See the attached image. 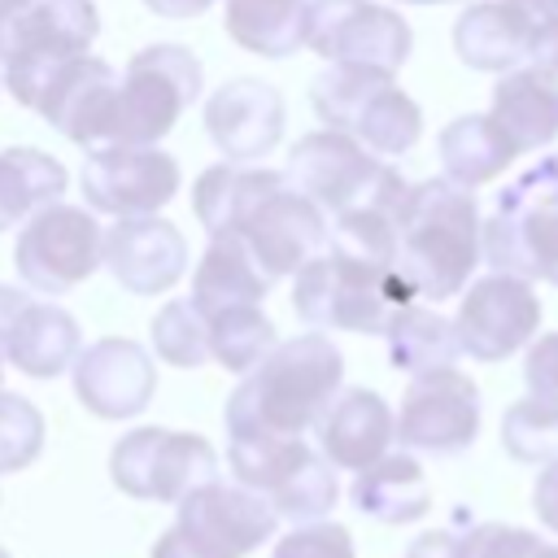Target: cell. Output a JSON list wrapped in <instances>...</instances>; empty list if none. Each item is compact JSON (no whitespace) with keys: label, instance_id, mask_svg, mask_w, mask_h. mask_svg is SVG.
I'll return each mask as SVG.
<instances>
[{"label":"cell","instance_id":"obj_27","mask_svg":"<svg viewBox=\"0 0 558 558\" xmlns=\"http://www.w3.org/2000/svg\"><path fill=\"white\" fill-rule=\"evenodd\" d=\"M270 288V275L253 262V253L244 248V240L235 235H209V248L196 262L192 275V305L201 314H214L222 305H262Z\"/></svg>","mask_w":558,"mask_h":558},{"label":"cell","instance_id":"obj_10","mask_svg":"<svg viewBox=\"0 0 558 558\" xmlns=\"http://www.w3.org/2000/svg\"><path fill=\"white\" fill-rule=\"evenodd\" d=\"M174 506L179 519L157 536L153 558H244L279 527L270 501L244 484L209 480L183 493Z\"/></svg>","mask_w":558,"mask_h":558},{"label":"cell","instance_id":"obj_32","mask_svg":"<svg viewBox=\"0 0 558 558\" xmlns=\"http://www.w3.org/2000/svg\"><path fill=\"white\" fill-rule=\"evenodd\" d=\"M209 331V357L235 375L253 371L279 340L275 323L262 314V305H222L214 314H201Z\"/></svg>","mask_w":558,"mask_h":558},{"label":"cell","instance_id":"obj_37","mask_svg":"<svg viewBox=\"0 0 558 558\" xmlns=\"http://www.w3.org/2000/svg\"><path fill=\"white\" fill-rule=\"evenodd\" d=\"M270 558H353V536L344 523H327V519L296 523L288 536L275 541Z\"/></svg>","mask_w":558,"mask_h":558},{"label":"cell","instance_id":"obj_19","mask_svg":"<svg viewBox=\"0 0 558 558\" xmlns=\"http://www.w3.org/2000/svg\"><path fill=\"white\" fill-rule=\"evenodd\" d=\"M74 392L96 418H135L157 392V366L144 344L126 336L92 340L70 362Z\"/></svg>","mask_w":558,"mask_h":558},{"label":"cell","instance_id":"obj_21","mask_svg":"<svg viewBox=\"0 0 558 558\" xmlns=\"http://www.w3.org/2000/svg\"><path fill=\"white\" fill-rule=\"evenodd\" d=\"M205 131L227 161H257L283 135V96L262 78H231L205 100Z\"/></svg>","mask_w":558,"mask_h":558},{"label":"cell","instance_id":"obj_41","mask_svg":"<svg viewBox=\"0 0 558 558\" xmlns=\"http://www.w3.org/2000/svg\"><path fill=\"white\" fill-rule=\"evenodd\" d=\"M536 65H545V70H554L558 74V17H549V22H541L536 26V35H532V52H527Z\"/></svg>","mask_w":558,"mask_h":558},{"label":"cell","instance_id":"obj_2","mask_svg":"<svg viewBox=\"0 0 558 558\" xmlns=\"http://www.w3.org/2000/svg\"><path fill=\"white\" fill-rule=\"evenodd\" d=\"M344 357L323 331L275 344L227 397V436H301L340 392Z\"/></svg>","mask_w":558,"mask_h":558},{"label":"cell","instance_id":"obj_48","mask_svg":"<svg viewBox=\"0 0 558 558\" xmlns=\"http://www.w3.org/2000/svg\"><path fill=\"white\" fill-rule=\"evenodd\" d=\"M0 87H4V78H0Z\"/></svg>","mask_w":558,"mask_h":558},{"label":"cell","instance_id":"obj_5","mask_svg":"<svg viewBox=\"0 0 558 558\" xmlns=\"http://www.w3.org/2000/svg\"><path fill=\"white\" fill-rule=\"evenodd\" d=\"M100 31L92 0H0V65L17 105L35 109L48 78L92 48Z\"/></svg>","mask_w":558,"mask_h":558},{"label":"cell","instance_id":"obj_24","mask_svg":"<svg viewBox=\"0 0 558 558\" xmlns=\"http://www.w3.org/2000/svg\"><path fill=\"white\" fill-rule=\"evenodd\" d=\"M488 118L506 131L514 153H536L558 140V74L545 65H514L493 87Z\"/></svg>","mask_w":558,"mask_h":558},{"label":"cell","instance_id":"obj_1","mask_svg":"<svg viewBox=\"0 0 558 558\" xmlns=\"http://www.w3.org/2000/svg\"><path fill=\"white\" fill-rule=\"evenodd\" d=\"M192 209L209 235H235L253 262L279 279L296 275L318 248H327V214L301 196L283 170H257L240 161L209 166L192 187Z\"/></svg>","mask_w":558,"mask_h":558},{"label":"cell","instance_id":"obj_47","mask_svg":"<svg viewBox=\"0 0 558 558\" xmlns=\"http://www.w3.org/2000/svg\"><path fill=\"white\" fill-rule=\"evenodd\" d=\"M0 375H4V366H0Z\"/></svg>","mask_w":558,"mask_h":558},{"label":"cell","instance_id":"obj_43","mask_svg":"<svg viewBox=\"0 0 558 558\" xmlns=\"http://www.w3.org/2000/svg\"><path fill=\"white\" fill-rule=\"evenodd\" d=\"M519 13H527L536 26L541 22H549V17H558V0H510Z\"/></svg>","mask_w":558,"mask_h":558},{"label":"cell","instance_id":"obj_46","mask_svg":"<svg viewBox=\"0 0 558 558\" xmlns=\"http://www.w3.org/2000/svg\"><path fill=\"white\" fill-rule=\"evenodd\" d=\"M554 558H558V545H554Z\"/></svg>","mask_w":558,"mask_h":558},{"label":"cell","instance_id":"obj_26","mask_svg":"<svg viewBox=\"0 0 558 558\" xmlns=\"http://www.w3.org/2000/svg\"><path fill=\"white\" fill-rule=\"evenodd\" d=\"M349 497L375 523H414L432 510L427 475L410 453H384L371 466H362Z\"/></svg>","mask_w":558,"mask_h":558},{"label":"cell","instance_id":"obj_45","mask_svg":"<svg viewBox=\"0 0 558 558\" xmlns=\"http://www.w3.org/2000/svg\"><path fill=\"white\" fill-rule=\"evenodd\" d=\"M0 558H9V549H0Z\"/></svg>","mask_w":558,"mask_h":558},{"label":"cell","instance_id":"obj_25","mask_svg":"<svg viewBox=\"0 0 558 558\" xmlns=\"http://www.w3.org/2000/svg\"><path fill=\"white\" fill-rule=\"evenodd\" d=\"M532 35H536V22L519 13L510 0H475L453 22V48L462 65L484 74H506L519 61H527Z\"/></svg>","mask_w":558,"mask_h":558},{"label":"cell","instance_id":"obj_18","mask_svg":"<svg viewBox=\"0 0 558 558\" xmlns=\"http://www.w3.org/2000/svg\"><path fill=\"white\" fill-rule=\"evenodd\" d=\"M100 266L135 296L170 292L187 270V240L174 222L157 214L118 218L100 235Z\"/></svg>","mask_w":558,"mask_h":558},{"label":"cell","instance_id":"obj_38","mask_svg":"<svg viewBox=\"0 0 558 558\" xmlns=\"http://www.w3.org/2000/svg\"><path fill=\"white\" fill-rule=\"evenodd\" d=\"M523 379H527V388L536 397H554L558 401V331H545V336L527 340Z\"/></svg>","mask_w":558,"mask_h":558},{"label":"cell","instance_id":"obj_31","mask_svg":"<svg viewBox=\"0 0 558 558\" xmlns=\"http://www.w3.org/2000/svg\"><path fill=\"white\" fill-rule=\"evenodd\" d=\"M227 35L257 57H288L305 39V0H227Z\"/></svg>","mask_w":558,"mask_h":558},{"label":"cell","instance_id":"obj_4","mask_svg":"<svg viewBox=\"0 0 558 558\" xmlns=\"http://www.w3.org/2000/svg\"><path fill=\"white\" fill-rule=\"evenodd\" d=\"M418 292L397 266H375L340 248H318L292 283V310L318 331L384 336L392 310L410 305Z\"/></svg>","mask_w":558,"mask_h":558},{"label":"cell","instance_id":"obj_35","mask_svg":"<svg viewBox=\"0 0 558 558\" xmlns=\"http://www.w3.org/2000/svg\"><path fill=\"white\" fill-rule=\"evenodd\" d=\"M44 449V414L17 392H0V475L26 471Z\"/></svg>","mask_w":558,"mask_h":558},{"label":"cell","instance_id":"obj_44","mask_svg":"<svg viewBox=\"0 0 558 558\" xmlns=\"http://www.w3.org/2000/svg\"><path fill=\"white\" fill-rule=\"evenodd\" d=\"M401 4H458V0H401Z\"/></svg>","mask_w":558,"mask_h":558},{"label":"cell","instance_id":"obj_34","mask_svg":"<svg viewBox=\"0 0 558 558\" xmlns=\"http://www.w3.org/2000/svg\"><path fill=\"white\" fill-rule=\"evenodd\" d=\"M153 349L166 366H183V371H196L209 362V331H205V318L192 301H170L157 310L153 318Z\"/></svg>","mask_w":558,"mask_h":558},{"label":"cell","instance_id":"obj_40","mask_svg":"<svg viewBox=\"0 0 558 558\" xmlns=\"http://www.w3.org/2000/svg\"><path fill=\"white\" fill-rule=\"evenodd\" d=\"M405 558H458V532L453 527H436V532H423Z\"/></svg>","mask_w":558,"mask_h":558},{"label":"cell","instance_id":"obj_16","mask_svg":"<svg viewBox=\"0 0 558 558\" xmlns=\"http://www.w3.org/2000/svg\"><path fill=\"white\" fill-rule=\"evenodd\" d=\"M536 331H541V296L532 292V279L493 270L471 288H462V305L453 314L458 353L475 362H501L514 349H523Z\"/></svg>","mask_w":558,"mask_h":558},{"label":"cell","instance_id":"obj_14","mask_svg":"<svg viewBox=\"0 0 558 558\" xmlns=\"http://www.w3.org/2000/svg\"><path fill=\"white\" fill-rule=\"evenodd\" d=\"M327 61L401 70L414 35L410 22L375 0H305V39Z\"/></svg>","mask_w":558,"mask_h":558},{"label":"cell","instance_id":"obj_29","mask_svg":"<svg viewBox=\"0 0 558 558\" xmlns=\"http://www.w3.org/2000/svg\"><path fill=\"white\" fill-rule=\"evenodd\" d=\"M65 183H70L65 166L44 148H4L0 153V231L61 201Z\"/></svg>","mask_w":558,"mask_h":558},{"label":"cell","instance_id":"obj_3","mask_svg":"<svg viewBox=\"0 0 558 558\" xmlns=\"http://www.w3.org/2000/svg\"><path fill=\"white\" fill-rule=\"evenodd\" d=\"M397 257L392 266L427 301L458 296L480 266V205L475 192L449 179H423L401 192L392 209Z\"/></svg>","mask_w":558,"mask_h":558},{"label":"cell","instance_id":"obj_7","mask_svg":"<svg viewBox=\"0 0 558 558\" xmlns=\"http://www.w3.org/2000/svg\"><path fill=\"white\" fill-rule=\"evenodd\" d=\"M480 253L493 270L558 288V157L527 166L480 222Z\"/></svg>","mask_w":558,"mask_h":558},{"label":"cell","instance_id":"obj_6","mask_svg":"<svg viewBox=\"0 0 558 558\" xmlns=\"http://www.w3.org/2000/svg\"><path fill=\"white\" fill-rule=\"evenodd\" d=\"M310 105L331 131L353 135L375 157H401L423 135V109L375 65L331 61V70L314 74Z\"/></svg>","mask_w":558,"mask_h":558},{"label":"cell","instance_id":"obj_36","mask_svg":"<svg viewBox=\"0 0 558 558\" xmlns=\"http://www.w3.org/2000/svg\"><path fill=\"white\" fill-rule=\"evenodd\" d=\"M458 558H554V545L514 523H475L458 536Z\"/></svg>","mask_w":558,"mask_h":558},{"label":"cell","instance_id":"obj_15","mask_svg":"<svg viewBox=\"0 0 558 558\" xmlns=\"http://www.w3.org/2000/svg\"><path fill=\"white\" fill-rule=\"evenodd\" d=\"M78 179L87 205L113 218L157 214L161 205L174 201L183 183L179 161L157 144H92Z\"/></svg>","mask_w":558,"mask_h":558},{"label":"cell","instance_id":"obj_20","mask_svg":"<svg viewBox=\"0 0 558 558\" xmlns=\"http://www.w3.org/2000/svg\"><path fill=\"white\" fill-rule=\"evenodd\" d=\"M78 349L83 336L70 310L0 283V357H9L31 379H52L70 371Z\"/></svg>","mask_w":558,"mask_h":558},{"label":"cell","instance_id":"obj_8","mask_svg":"<svg viewBox=\"0 0 558 558\" xmlns=\"http://www.w3.org/2000/svg\"><path fill=\"white\" fill-rule=\"evenodd\" d=\"M201 61L183 44H153L126 61L113 87L100 144H157L201 96Z\"/></svg>","mask_w":558,"mask_h":558},{"label":"cell","instance_id":"obj_42","mask_svg":"<svg viewBox=\"0 0 558 558\" xmlns=\"http://www.w3.org/2000/svg\"><path fill=\"white\" fill-rule=\"evenodd\" d=\"M144 4H148V13H157V17L183 22V17H196V13H205L214 0H144Z\"/></svg>","mask_w":558,"mask_h":558},{"label":"cell","instance_id":"obj_22","mask_svg":"<svg viewBox=\"0 0 558 558\" xmlns=\"http://www.w3.org/2000/svg\"><path fill=\"white\" fill-rule=\"evenodd\" d=\"M113 87H118V70L109 61L83 52V57H70L48 78V87L35 100V109L48 118L52 131H61L65 140L92 148L105 135V113H109Z\"/></svg>","mask_w":558,"mask_h":558},{"label":"cell","instance_id":"obj_23","mask_svg":"<svg viewBox=\"0 0 558 558\" xmlns=\"http://www.w3.org/2000/svg\"><path fill=\"white\" fill-rule=\"evenodd\" d=\"M392 410L379 392L371 388H344L327 401V410L318 414V445L323 458L340 471H362L375 458L388 453L392 445Z\"/></svg>","mask_w":558,"mask_h":558},{"label":"cell","instance_id":"obj_33","mask_svg":"<svg viewBox=\"0 0 558 558\" xmlns=\"http://www.w3.org/2000/svg\"><path fill=\"white\" fill-rule=\"evenodd\" d=\"M501 449L514 462H558V401L554 397H523L501 414Z\"/></svg>","mask_w":558,"mask_h":558},{"label":"cell","instance_id":"obj_17","mask_svg":"<svg viewBox=\"0 0 558 558\" xmlns=\"http://www.w3.org/2000/svg\"><path fill=\"white\" fill-rule=\"evenodd\" d=\"M480 432V388L458 366H436L410 379L392 440L418 453H462Z\"/></svg>","mask_w":558,"mask_h":558},{"label":"cell","instance_id":"obj_28","mask_svg":"<svg viewBox=\"0 0 558 558\" xmlns=\"http://www.w3.org/2000/svg\"><path fill=\"white\" fill-rule=\"evenodd\" d=\"M436 148H440L445 179L458 183V187H466V192L493 183V179L519 157L514 144L506 140V131H501L488 113H462V118H453V122L440 131Z\"/></svg>","mask_w":558,"mask_h":558},{"label":"cell","instance_id":"obj_11","mask_svg":"<svg viewBox=\"0 0 558 558\" xmlns=\"http://www.w3.org/2000/svg\"><path fill=\"white\" fill-rule=\"evenodd\" d=\"M227 458L235 480L262 493L279 519L314 523L340 497L331 462L314 453L301 436H231Z\"/></svg>","mask_w":558,"mask_h":558},{"label":"cell","instance_id":"obj_30","mask_svg":"<svg viewBox=\"0 0 558 558\" xmlns=\"http://www.w3.org/2000/svg\"><path fill=\"white\" fill-rule=\"evenodd\" d=\"M384 340H388V357L397 371L405 375H423V371H436V366H453L458 357V340H453V318H445L440 310H423V305H401L392 310L388 327H384Z\"/></svg>","mask_w":558,"mask_h":558},{"label":"cell","instance_id":"obj_13","mask_svg":"<svg viewBox=\"0 0 558 558\" xmlns=\"http://www.w3.org/2000/svg\"><path fill=\"white\" fill-rule=\"evenodd\" d=\"M100 222L65 201H52L26 218L13 244L17 279L44 296H61L78 288L100 266Z\"/></svg>","mask_w":558,"mask_h":558},{"label":"cell","instance_id":"obj_39","mask_svg":"<svg viewBox=\"0 0 558 558\" xmlns=\"http://www.w3.org/2000/svg\"><path fill=\"white\" fill-rule=\"evenodd\" d=\"M532 510H536V519L549 532H558V462H545V471L536 475V484H532Z\"/></svg>","mask_w":558,"mask_h":558},{"label":"cell","instance_id":"obj_9","mask_svg":"<svg viewBox=\"0 0 558 558\" xmlns=\"http://www.w3.org/2000/svg\"><path fill=\"white\" fill-rule=\"evenodd\" d=\"M288 183L310 196L323 214H349V209H397L401 192L410 187L388 161H379L371 148H362L344 131H310L292 144Z\"/></svg>","mask_w":558,"mask_h":558},{"label":"cell","instance_id":"obj_12","mask_svg":"<svg viewBox=\"0 0 558 558\" xmlns=\"http://www.w3.org/2000/svg\"><path fill=\"white\" fill-rule=\"evenodd\" d=\"M109 475L126 497L179 501L183 493L218 480V453L196 432L135 427L109 453Z\"/></svg>","mask_w":558,"mask_h":558}]
</instances>
